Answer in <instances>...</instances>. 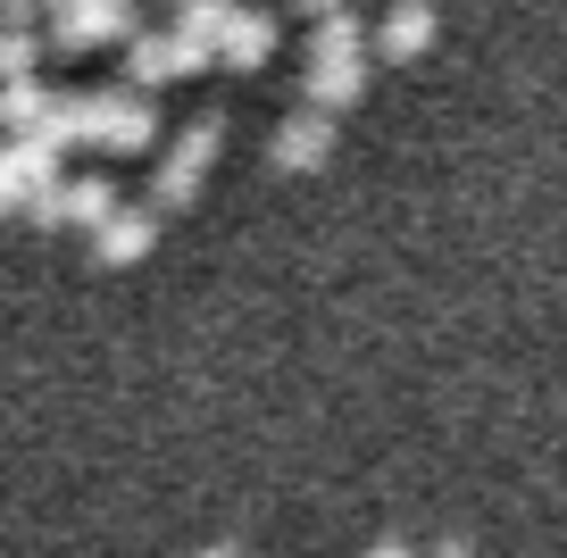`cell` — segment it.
Returning a JSON list of instances; mask_svg holds the SVG:
<instances>
[{"mask_svg": "<svg viewBox=\"0 0 567 558\" xmlns=\"http://www.w3.org/2000/svg\"><path fill=\"white\" fill-rule=\"evenodd\" d=\"M125 209V200L117 193H109V184H101V175H84V184H59V193L51 200H42V226H84V234H101L109 226V217H117Z\"/></svg>", "mask_w": 567, "mask_h": 558, "instance_id": "obj_7", "label": "cell"}, {"mask_svg": "<svg viewBox=\"0 0 567 558\" xmlns=\"http://www.w3.org/2000/svg\"><path fill=\"white\" fill-rule=\"evenodd\" d=\"M84 142H92V151L134 158V151L159 142V117H151V101H134V92H92V101H84Z\"/></svg>", "mask_w": 567, "mask_h": 558, "instance_id": "obj_3", "label": "cell"}, {"mask_svg": "<svg viewBox=\"0 0 567 558\" xmlns=\"http://www.w3.org/2000/svg\"><path fill=\"white\" fill-rule=\"evenodd\" d=\"M234 18H243V0H176V25H184L193 42H209V51L226 42V25H234Z\"/></svg>", "mask_w": 567, "mask_h": 558, "instance_id": "obj_12", "label": "cell"}, {"mask_svg": "<svg viewBox=\"0 0 567 558\" xmlns=\"http://www.w3.org/2000/svg\"><path fill=\"white\" fill-rule=\"evenodd\" d=\"M267 158H276L284 175H318L326 158H334V108H301V117H284L276 134H267Z\"/></svg>", "mask_w": 567, "mask_h": 558, "instance_id": "obj_4", "label": "cell"}, {"mask_svg": "<svg viewBox=\"0 0 567 558\" xmlns=\"http://www.w3.org/2000/svg\"><path fill=\"white\" fill-rule=\"evenodd\" d=\"M368 92V25L351 9L318 18V42H309V108H351Z\"/></svg>", "mask_w": 567, "mask_h": 558, "instance_id": "obj_1", "label": "cell"}, {"mask_svg": "<svg viewBox=\"0 0 567 558\" xmlns=\"http://www.w3.org/2000/svg\"><path fill=\"white\" fill-rule=\"evenodd\" d=\"M200 558H243V550H200Z\"/></svg>", "mask_w": 567, "mask_h": 558, "instance_id": "obj_17", "label": "cell"}, {"mask_svg": "<svg viewBox=\"0 0 567 558\" xmlns=\"http://www.w3.org/2000/svg\"><path fill=\"white\" fill-rule=\"evenodd\" d=\"M301 9H309V18H334V9H342V0H301Z\"/></svg>", "mask_w": 567, "mask_h": 558, "instance_id": "obj_15", "label": "cell"}, {"mask_svg": "<svg viewBox=\"0 0 567 558\" xmlns=\"http://www.w3.org/2000/svg\"><path fill=\"white\" fill-rule=\"evenodd\" d=\"M434 51V0H401L375 25V59H425Z\"/></svg>", "mask_w": 567, "mask_h": 558, "instance_id": "obj_9", "label": "cell"}, {"mask_svg": "<svg viewBox=\"0 0 567 558\" xmlns=\"http://www.w3.org/2000/svg\"><path fill=\"white\" fill-rule=\"evenodd\" d=\"M0 193H9V209L34 217L42 200L59 193V151H51V142H34V134H18V142H9V167H0Z\"/></svg>", "mask_w": 567, "mask_h": 558, "instance_id": "obj_6", "label": "cell"}, {"mask_svg": "<svg viewBox=\"0 0 567 558\" xmlns=\"http://www.w3.org/2000/svg\"><path fill=\"white\" fill-rule=\"evenodd\" d=\"M217 142H226V117H193L176 134V151H167L159 184H151V209H184V200L200 193V175L217 167Z\"/></svg>", "mask_w": 567, "mask_h": 558, "instance_id": "obj_2", "label": "cell"}, {"mask_svg": "<svg viewBox=\"0 0 567 558\" xmlns=\"http://www.w3.org/2000/svg\"><path fill=\"white\" fill-rule=\"evenodd\" d=\"M217 59H226V68H267V59H276V18L243 9V18L226 25V42H217Z\"/></svg>", "mask_w": 567, "mask_h": 558, "instance_id": "obj_11", "label": "cell"}, {"mask_svg": "<svg viewBox=\"0 0 567 558\" xmlns=\"http://www.w3.org/2000/svg\"><path fill=\"white\" fill-rule=\"evenodd\" d=\"M125 25H134V18H125V0H84V9H59V18H51V42H59V51H101V42L125 34Z\"/></svg>", "mask_w": 567, "mask_h": 558, "instance_id": "obj_8", "label": "cell"}, {"mask_svg": "<svg viewBox=\"0 0 567 558\" xmlns=\"http://www.w3.org/2000/svg\"><path fill=\"white\" fill-rule=\"evenodd\" d=\"M34 34H25V25H9V84H25V75H34Z\"/></svg>", "mask_w": 567, "mask_h": 558, "instance_id": "obj_13", "label": "cell"}, {"mask_svg": "<svg viewBox=\"0 0 567 558\" xmlns=\"http://www.w3.org/2000/svg\"><path fill=\"white\" fill-rule=\"evenodd\" d=\"M159 242V209H117L101 234H92V250H101V267H125V259H142V250Z\"/></svg>", "mask_w": 567, "mask_h": 558, "instance_id": "obj_10", "label": "cell"}, {"mask_svg": "<svg viewBox=\"0 0 567 558\" xmlns=\"http://www.w3.org/2000/svg\"><path fill=\"white\" fill-rule=\"evenodd\" d=\"M209 42H193L176 25V34H134V51H125V75L134 84H176V75H193V68H209Z\"/></svg>", "mask_w": 567, "mask_h": 558, "instance_id": "obj_5", "label": "cell"}, {"mask_svg": "<svg viewBox=\"0 0 567 558\" xmlns=\"http://www.w3.org/2000/svg\"><path fill=\"white\" fill-rule=\"evenodd\" d=\"M368 558H417V550H401V541H375V550Z\"/></svg>", "mask_w": 567, "mask_h": 558, "instance_id": "obj_14", "label": "cell"}, {"mask_svg": "<svg viewBox=\"0 0 567 558\" xmlns=\"http://www.w3.org/2000/svg\"><path fill=\"white\" fill-rule=\"evenodd\" d=\"M434 558H476V550H467V541H443V550H434Z\"/></svg>", "mask_w": 567, "mask_h": 558, "instance_id": "obj_16", "label": "cell"}]
</instances>
